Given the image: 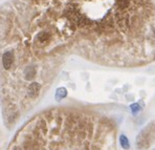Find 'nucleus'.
Returning <instances> with one entry per match:
<instances>
[{"label": "nucleus", "instance_id": "obj_1", "mask_svg": "<svg viewBox=\"0 0 155 150\" xmlns=\"http://www.w3.org/2000/svg\"><path fill=\"white\" fill-rule=\"evenodd\" d=\"M13 60H14V56L11 52L4 53L3 56H2V64H3V67L5 69H10L13 64Z\"/></svg>", "mask_w": 155, "mask_h": 150}, {"label": "nucleus", "instance_id": "obj_2", "mask_svg": "<svg viewBox=\"0 0 155 150\" xmlns=\"http://www.w3.org/2000/svg\"><path fill=\"white\" fill-rule=\"evenodd\" d=\"M40 88H41L40 84L34 82V83H31V85L28 86V88H27V94H28V95L31 99H35L38 95L39 92H40Z\"/></svg>", "mask_w": 155, "mask_h": 150}, {"label": "nucleus", "instance_id": "obj_3", "mask_svg": "<svg viewBox=\"0 0 155 150\" xmlns=\"http://www.w3.org/2000/svg\"><path fill=\"white\" fill-rule=\"evenodd\" d=\"M66 95H67V90H66V88L65 87H59L58 89L56 90V95H54V97H56L57 101H61L62 99H64Z\"/></svg>", "mask_w": 155, "mask_h": 150}, {"label": "nucleus", "instance_id": "obj_4", "mask_svg": "<svg viewBox=\"0 0 155 150\" xmlns=\"http://www.w3.org/2000/svg\"><path fill=\"white\" fill-rule=\"evenodd\" d=\"M120 144L122 146V148H124L125 150H128L130 148V143L127 138V136L125 135H120Z\"/></svg>", "mask_w": 155, "mask_h": 150}, {"label": "nucleus", "instance_id": "obj_5", "mask_svg": "<svg viewBox=\"0 0 155 150\" xmlns=\"http://www.w3.org/2000/svg\"><path fill=\"white\" fill-rule=\"evenodd\" d=\"M36 75V69L34 67H27L25 70H24V76H25L26 79H31L34 78Z\"/></svg>", "mask_w": 155, "mask_h": 150}, {"label": "nucleus", "instance_id": "obj_6", "mask_svg": "<svg viewBox=\"0 0 155 150\" xmlns=\"http://www.w3.org/2000/svg\"><path fill=\"white\" fill-rule=\"evenodd\" d=\"M49 35L46 33H41L40 35L38 36V39L41 41V42H44V41H46L47 39H48Z\"/></svg>", "mask_w": 155, "mask_h": 150}, {"label": "nucleus", "instance_id": "obj_7", "mask_svg": "<svg viewBox=\"0 0 155 150\" xmlns=\"http://www.w3.org/2000/svg\"><path fill=\"white\" fill-rule=\"evenodd\" d=\"M130 108H131V110L133 111V112H136V111H138L140 110V105H138L137 103H135V104H132L131 106H130Z\"/></svg>", "mask_w": 155, "mask_h": 150}, {"label": "nucleus", "instance_id": "obj_8", "mask_svg": "<svg viewBox=\"0 0 155 150\" xmlns=\"http://www.w3.org/2000/svg\"><path fill=\"white\" fill-rule=\"evenodd\" d=\"M153 150H155V148H154V149H153Z\"/></svg>", "mask_w": 155, "mask_h": 150}]
</instances>
